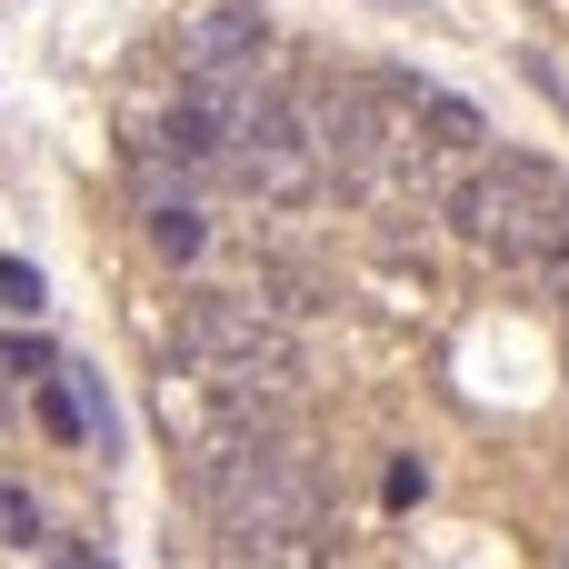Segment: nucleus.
Returning <instances> with one entry per match:
<instances>
[{"label": "nucleus", "instance_id": "obj_1", "mask_svg": "<svg viewBox=\"0 0 569 569\" xmlns=\"http://www.w3.org/2000/svg\"><path fill=\"white\" fill-rule=\"evenodd\" d=\"M190 500L210 510L230 560H330L320 540V450L310 440H260L220 470H190Z\"/></svg>", "mask_w": 569, "mask_h": 569}, {"label": "nucleus", "instance_id": "obj_2", "mask_svg": "<svg viewBox=\"0 0 569 569\" xmlns=\"http://www.w3.org/2000/svg\"><path fill=\"white\" fill-rule=\"evenodd\" d=\"M170 360L200 370V380H220V390H240V400H260V410H290L300 380H310L290 320L260 290H200L180 310V330H170Z\"/></svg>", "mask_w": 569, "mask_h": 569}, {"label": "nucleus", "instance_id": "obj_3", "mask_svg": "<svg viewBox=\"0 0 569 569\" xmlns=\"http://www.w3.org/2000/svg\"><path fill=\"white\" fill-rule=\"evenodd\" d=\"M440 220H450L470 250L530 270L540 250H560V240H569V170L530 160V150H480L470 180L440 200Z\"/></svg>", "mask_w": 569, "mask_h": 569}, {"label": "nucleus", "instance_id": "obj_4", "mask_svg": "<svg viewBox=\"0 0 569 569\" xmlns=\"http://www.w3.org/2000/svg\"><path fill=\"white\" fill-rule=\"evenodd\" d=\"M170 60H180V70H260V60H280V50H270L260 0H210V10H190V20H180Z\"/></svg>", "mask_w": 569, "mask_h": 569}, {"label": "nucleus", "instance_id": "obj_5", "mask_svg": "<svg viewBox=\"0 0 569 569\" xmlns=\"http://www.w3.org/2000/svg\"><path fill=\"white\" fill-rule=\"evenodd\" d=\"M140 230H150V250H160V260H200V250H210V210L190 200V180L140 190Z\"/></svg>", "mask_w": 569, "mask_h": 569}, {"label": "nucleus", "instance_id": "obj_6", "mask_svg": "<svg viewBox=\"0 0 569 569\" xmlns=\"http://www.w3.org/2000/svg\"><path fill=\"white\" fill-rule=\"evenodd\" d=\"M420 130H430L440 150H460V160H480V150H490V120H480L460 90H440V80L420 90Z\"/></svg>", "mask_w": 569, "mask_h": 569}, {"label": "nucleus", "instance_id": "obj_7", "mask_svg": "<svg viewBox=\"0 0 569 569\" xmlns=\"http://www.w3.org/2000/svg\"><path fill=\"white\" fill-rule=\"evenodd\" d=\"M250 290H260L280 320H320V310H330V280H320V270H290V260H260Z\"/></svg>", "mask_w": 569, "mask_h": 569}, {"label": "nucleus", "instance_id": "obj_8", "mask_svg": "<svg viewBox=\"0 0 569 569\" xmlns=\"http://www.w3.org/2000/svg\"><path fill=\"white\" fill-rule=\"evenodd\" d=\"M60 380H70L80 420H90V450H100V460H120V410H110V380H100V370H80V360H60Z\"/></svg>", "mask_w": 569, "mask_h": 569}, {"label": "nucleus", "instance_id": "obj_9", "mask_svg": "<svg viewBox=\"0 0 569 569\" xmlns=\"http://www.w3.org/2000/svg\"><path fill=\"white\" fill-rule=\"evenodd\" d=\"M30 390H40V430H50V440H90V420H80V400H70V380H60V370H40Z\"/></svg>", "mask_w": 569, "mask_h": 569}, {"label": "nucleus", "instance_id": "obj_10", "mask_svg": "<svg viewBox=\"0 0 569 569\" xmlns=\"http://www.w3.org/2000/svg\"><path fill=\"white\" fill-rule=\"evenodd\" d=\"M0 550H40V510H30V490H10V480H0Z\"/></svg>", "mask_w": 569, "mask_h": 569}, {"label": "nucleus", "instance_id": "obj_11", "mask_svg": "<svg viewBox=\"0 0 569 569\" xmlns=\"http://www.w3.org/2000/svg\"><path fill=\"white\" fill-rule=\"evenodd\" d=\"M40 300H50V290H40V270H30V260H0V310H10V320H30Z\"/></svg>", "mask_w": 569, "mask_h": 569}, {"label": "nucleus", "instance_id": "obj_12", "mask_svg": "<svg viewBox=\"0 0 569 569\" xmlns=\"http://www.w3.org/2000/svg\"><path fill=\"white\" fill-rule=\"evenodd\" d=\"M0 370H10V380H40V370H60V360H50L40 340H0Z\"/></svg>", "mask_w": 569, "mask_h": 569}, {"label": "nucleus", "instance_id": "obj_13", "mask_svg": "<svg viewBox=\"0 0 569 569\" xmlns=\"http://www.w3.org/2000/svg\"><path fill=\"white\" fill-rule=\"evenodd\" d=\"M420 490H430V470H420V460H390V480H380V500H390V510H410Z\"/></svg>", "mask_w": 569, "mask_h": 569}, {"label": "nucleus", "instance_id": "obj_14", "mask_svg": "<svg viewBox=\"0 0 569 569\" xmlns=\"http://www.w3.org/2000/svg\"><path fill=\"white\" fill-rule=\"evenodd\" d=\"M530 280H540L550 300H569V240H560V250H540V260H530Z\"/></svg>", "mask_w": 569, "mask_h": 569}, {"label": "nucleus", "instance_id": "obj_15", "mask_svg": "<svg viewBox=\"0 0 569 569\" xmlns=\"http://www.w3.org/2000/svg\"><path fill=\"white\" fill-rule=\"evenodd\" d=\"M380 10H420V0H380Z\"/></svg>", "mask_w": 569, "mask_h": 569}]
</instances>
